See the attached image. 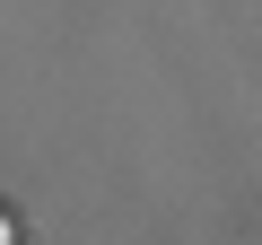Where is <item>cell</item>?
Wrapping results in <instances>:
<instances>
[{"label": "cell", "mask_w": 262, "mask_h": 245, "mask_svg": "<svg viewBox=\"0 0 262 245\" xmlns=\"http://www.w3.org/2000/svg\"><path fill=\"white\" fill-rule=\"evenodd\" d=\"M9 236H18V228H9V210H0V245H9Z\"/></svg>", "instance_id": "6da1fadb"}]
</instances>
